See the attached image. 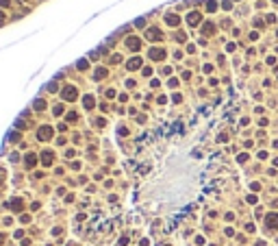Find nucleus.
Instances as JSON below:
<instances>
[{
    "label": "nucleus",
    "instance_id": "nucleus-1",
    "mask_svg": "<svg viewBox=\"0 0 278 246\" xmlns=\"http://www.w3.org/2000/svg\"><path fill=\"white\" fill-rule=\"evenodd\" d=\"M265 224H267V229H276L278 226V213H269L265 218Z\"/></svg>",
    "mask_w": 278,
    "mask_h": 246
},
{
    "label": "nucleus",
    "instance_id": "nucleus-2",
    "mask_svg": "<svg viewBox=\"0 0 278 246\" xmlns=\"http://www.w3.org/2000/svg\"><path fill=\"white\" fill-rule=\"evenodd\" d=\"M187 20H189V24H195V22L200 20V15H198V13H189V18H187Z\"/></svg>",
    "mask_w": 278,
    "mask_h": 246
},
{
    "label": "nucleus",
    "instance_id": "nucleus-3",
    "mask_svg": "<svg viewBox=\"0 0 278 246\" xmlns=\"http://www.w3.org/2000/svg\"><path fill=\"white\" fill-rule=\"evenodd\" d=\"M167 22L174 26V24H178V18H174V15H167Z\"/></svg>",
    "mask_w": 278,
    "mask_h": 246
},
{
    "label": "nucleus",
    "instance_id": "nucleus-4",
    "mask_svg": "<svg viewBox=\"0 0 278 246\" xmlns=\"http://www.w3.org/2000/svg\"><path fill=\"white\" fill-rule=\"evenodd\" d=\"M206 9H209V11H215V2H213V0H206Z\"/></svg>",
    "mask_w": 278,
    "mask_h": 246
},
{
    "label": "nucleus",
    "instance_id": "nucleus-5",
    "mask_svg": "<svg viewBox=\"0 0 278 246\" xmlns=\"http://www.w3.org/2000/svg\"><path fill=\"white\" fill-rule=\"evenodd\" d=\"M256 246H267V244H265V242H256Z\"/></svg>",
    "mask_w": 278,
    "mask_h": 246
},
{
    "label": "nucleus",
    "instance_id": "nucleus-6",
    "mask_svg": "<svg viewBox=\"0 0 278 246\" xmlns=\"http://www.w3.org/2000/svg\"><path fill=\"white\" fill-rule=\"evenodd\" d=\"M274 2H278V0H274Z\"/></svg>",
    "mask_w": 278,
    "mask_h": 246
}]
</instances>
